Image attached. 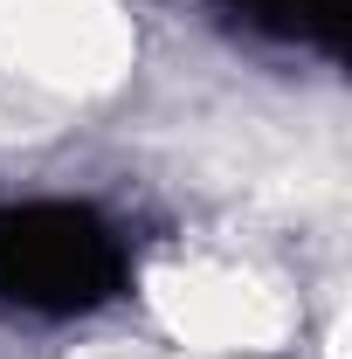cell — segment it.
Here are the masks:
<instances>
[{"instance_id":"1","label":"cell","mask_w":352,"mask_h":359,"mask_svg":"<svg viewBox=\"0 0 352 359\" xmlns=\"http://www.w3.org/2000/svg\"><path fill=\"white\" fill-rule=\"evenodd\" d=\"M118 276H125V256L90 208H69V201L0 208V297L7 304L69 318L104 304Z\"/></svg>"},{"instance_id":"2","label":"cell","mask_w":352,"mask_h":359,"mask_svg":"<svg viewBox=\"0 0 352 359\" xmlns=\"http://www.w3.org/2000/svg\"><path fill=\"white\" fill-rule=\"evenodd\" d=\"M228 7H242L249 21H263L276 35H304V42L339 48L346 42V7L352 0H228Z\"/></svg>"}]
</instances>
